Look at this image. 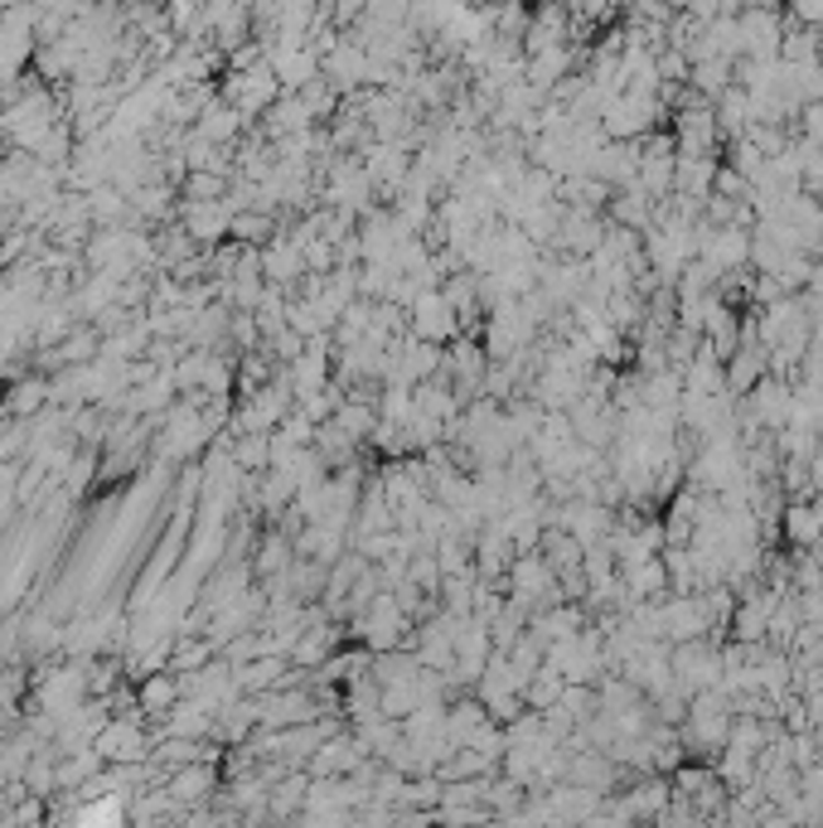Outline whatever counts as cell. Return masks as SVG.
<instances>
[{
	"label": "cell",
	"instance_id": "2",
	"mask_svg": "<svg viewBox=\"0 0 823 828\" xmlns=\"http://www.w3.org/2000/svg\"><path fill=\"white\" fill-rule=\"evenodd\" d=\"M785 533H790V543H799V547H819L823 509L819 504H790V514H785Z\"/></svg>",
	"mask_w": 823,
	"mask_h": 828
},
{
	"label": "cell",
	"instance_id": "1",
	"mask_svg": "<svg viewBox=\"0 0 823 828\" xmlns=\"http://www.w3.org/2000/svg\"><path fill=\"white\" fill-rule=\"evenodd\" d=\"M455 310L451 306V296L437 286H427V291H417V300H412V334L417 340H427V344H446V340H455Z\"/></svg>",
	"mask_w": 823,
	"mask_h": 828
},
{
	"label": "cell",
	"instance_id": "3",
	"mask_svg": "<svg viewBox=\"0 0 823 828\" xmlns=\"http://www.w3.org/2000/svg\"><path fill=\"white\" fill-rule=\"evenodd\" d=\"M668 795H674V790H668L664 780H644V785H634V795L625 799L630 819H634V814H658V819H664V804H668Z\"/></svg>",
	"mask_w": 823,
	"mask_h": 828
}]
</instances>
